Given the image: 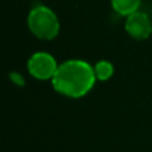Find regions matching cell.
I'll return each mask as SVG.
<instances>
[{"mask_svg": "<svg viewBox=\"0 0 152 152\" xmlns=\"http://www.w3.org/2000/svg\"><path fill=\"white\" fill-rule=\"evenodd\" d=\"M96 80L94 67L83 60H67L52 77L56 92L68 97H81L92 89Z\"/></svg>", "mask_w": 152, "mask_h": 152, "instance_id": "cell-1", "label": "cell"}, {"mask_svg": "<svg viewBox=\"0 0 152 152\" xmlns=\"http://www.w3.org/2000/svg\"><path fill=\"white\" fill-rule=\"evenodd\" d=\"M28 28L36 37L43 40H52L60 31V23L52 10L45 5H36L28 15Z\"/></svg>", "mask_w": 152, "mask_h": 152, "instance_id": "cell-2", "label": "cell"}, {"mask_svg": "<svg viewBox=\"0 0 152 152\" xmlns=\"http://www.w3.org/2000/svg\"><path fill=\"white\" fill-rule=\"evenodd\" d=\"M58 63L52 55L47 52H36L28 60L29 74L37 80L52 79L58 71Z\"/></svg>", "mask_w": 152, "mask_h": 152, "instance_id": "cell-3", "label": "cell"}, {"mask_svg": "<svg viewBox=\"0 0 152 152\" xmlns=\"http://www.w3.org/2000/svg\"><path fill=\"white\" fill-rule=\"evenodd\" d=\"M126 31L129 36L136 40L147 39L152 32V23L147 13L136 11L127 16L126 20Z\"/></svg>", "mask_w": 152, "mask_h": 152, "instance_id": "cell-4", "label": "cell"}, {"mask_svg": "<svg viewBox=\"0 0 152 152\" xmlns=\"http://www.w3.org/2000/svg\"><path fill=\"white\" fill-rule=\"evenodd\" d=\"M111 4L115 12H118L119 15L128 16L139 11L142 0H111Z\"/></svg>", "mask_w": 152, "mask_h": 152, "instance_id": "cell-5", "label": "cell"}, {"mask_svg": "<svg viewBox=\"0 0 152 152\" xmlns=\"http://www.w3.org/2000/svg\"><path fill=\"white\" fill-rule=\"evenodd\" d=\"M94 71L97 80L105 81L113 75V66L107 60H100L94 67Z\"/></svg>", "mask_w": 152, "mask_h": 152, "instance_id": "cell-6", "label": "cell"}, {"mask_svg": "<svg viewBox=\"0 0 152 152\" xmlns=\"http://www.w3.org/2000/svg\"><path fill=\"white\" fill-rule=\"evenodd\" d=\"M11 80H12L13 83H16L18 86H23L24 84L23 77H21L19 74H16V72H12V74H11Z\"/></svg>", "mask_w": 152, "mask_h": 152, "instance_id": "cell-7", "label": "cell"}]
</instances>
